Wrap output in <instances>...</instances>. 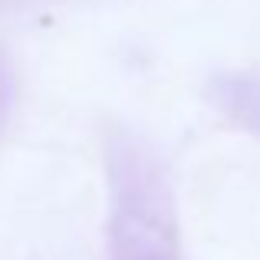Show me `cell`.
Returning <instances> with one entry per match:
<instances>
[{
  "label": "cell",
  "instance_id": "6da1fadb",
  "mask_svg": "<svg viewBox=\"0 0 260 260\" xmlns=\"http://www.w3.org/2000/svg\"><path fill=\"white\" fill-rule=\"evenodd\" d=\"M115 260H172L165 254V250H158V247H148V244H135V247H128V250H122Z\"/></svg>",
  "mask_w": 260,
  "mask_h": 260
},
{
  "label": "cell",
  "instance_id": "7a4b0ae2",
  "mask_svg": "<svg viewBox=\"0 0 260 260\" xmlns=\"http://www.w3.org/2000/svg\"><path fill=\"white\" fill-rule=\"evenodd\" d=\"M0 106H4V73H0Z\"/></svg>",
  "mask_w": 260,
  "mask_h": 260
}]
</instances>
